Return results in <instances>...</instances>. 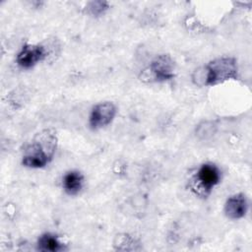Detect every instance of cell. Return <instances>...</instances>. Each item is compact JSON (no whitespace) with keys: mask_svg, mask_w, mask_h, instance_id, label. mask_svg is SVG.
Masks as SVG:
<instances>
[{"mask_svg":"<svg viewBox=\"0 0 252 252\" xmlns=\"http://www.w3.org/2000/svg\"><path fill=\"white\" fill-rule=\"evenodd\" d=\"M248 210V202L244 194L230 196L224 205V214L228 219L238 220L243 218Z\"/></svg>","mask_w":252,"mask_h":252,"instance_id":"obj_7","label":"cell"},{"mask_svg":"<svg viewBox=\"0 0 252 252\" xmlns=\"http://www.w3.org/2000/svg\"><path fill=\"white\" fill-rule=\"evenodd\" d=\"M47 56L45 47L39 44H27L22 47L17 55L18 65L24 69H30L42 61Z\"/></svg>","mask_w":252,"mask_h":252,"instance_id":"obj_6","label":"cell"},{"mask_svg":"<svg viewBox=\"0 0 252 252\" xmlns=\"http://www.w3.org/2000/svg\"><path fill=\"white\" fill-rule=\"evenodd\" d=\"M237 77L236 60L232 57H220L208 63L193 74V81L200 86H213Z\"/></svg>","mask_w":252,"mask_h":252,"instance_id":"obj_2","label":"cell"},{"mask_svg":"<svg viewBox=\"0 0 252 252\" xmlns=\"http://www.w3.org/2000/svg\"><path fill=\"white\" fill-rule=\"evenodd\" d=\"M84 183V176L81 172L77 170H72L67 172L63 176L62 186L64 191L69 195H76L78 194Z\"/></svg>","mask_w":252,"mask_h":252,"instance_id":"obj_8","label":"cell"},{"mask_svg":"<svg viewBox=\"0 0 252 252\" xmlns=\"http://www.w3.org/2000/svg\"><path fill=\"white\" fill-rule=\"evenodd\" d=\"M220 181V171L214 163L202 164L194 177V189L202 196H208L212 189Z\"/></svg>","mask_w":252,"mask_h":252,"instance_id":"obj_4","label":"cell"},{"mask_svg":"<svg viewBox=\"0 0 252 252\" xmlns=\"http://www.w3.org/2000/svg\"><path fill=\"white\" fill-rule=\"evenodd\" d=\"M56 133L45 129L37 133L25 150L22 163L31 168L44 167L52 159L56 150Z\"/></svg>","mask_w":252,"mask_h":252,"instance_id":"obj_1","label":"cell"},{"mask_svg":"<svg viewBox=\"0 0 252 252\" xmlns=\"http://www.w3.org/2000/svg\"><path fill=\"white\" fill-rule=\"evenodd\" d=\"M175 65L172 58L167 54L157 56L143 71L142 80L150 82H163L171 80L174 77Z\"/></svg>","mask_w":252,"mask_h":252,"instance_id":"obj_3","label":"cell"},{"mask_svg":"<svg viewBox=\"0 0 252 252\" xmlns=\"http://www.w3.org/2000/svg\"><path fill=\"white\" fill-rule=\"evenodd\" d=\"M116 114V106L110 101L97 103L92 109L89 124L92 129H99L111 123Z\"/></svg>","mask_w":252,"mask_h":252,"instance_id":"obj_5","label":"cell"},{"mask_svg":"<svg viewBox=\"0 0 252 252\" xmlns=\"http://www.w3.org/2000/svg\"><path fill=\"white\" fill-rule=\"evenodd\" d=\"M108 8V3L104 1H93L88 4V11L94 16H99Z\"/></svg>","mask_w":252,"mask_h":252,"instance_id":"obj_10","label":"cell"},{"mask_svg":"<svg viewBox=\"0 0 252 252\" xmlns=\"http://www.w3.org/2000/svg\"><path fill=\"white\" fill-rule=\"evenodd\" d=\"M37 249L40 251L57 252L64 249V245L58 237L52 233H43L37 240Z\"/></svg>","mask_w":252,"mask_h":252,"instance_id":"obj_9","label":"cell"}]
</instances>
